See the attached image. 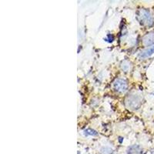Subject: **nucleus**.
Listing matches in <instances>:
<instances>
[{
	"label": "nucleus",
	"instance_id": "423d86ee",
	"mask_svg": "<svg viewBox=\"0 0 154 154\" xmlns=\"http://www.w3.org/2000/svg\"><path fill=\"white\" fill-rule=\"evenodd\" d=\"M85 134L86 135H90V136H96L97 135V133H96L95 130H92L91 129H89V130H85Z\"/></svg>",
	"mask_w": 154,
	"mask_h": 154
},
{
	"label": "nucleus",
	"instance_id": "7ed1b4c3",
	"mask_svg": "<svg viewBox=\"0 0 154 154\" xmlns=\"http://www.w3.org/2000/svg\"><path fill=\"white\" fill-rule=\"evenodd\" d=\"M143 44L145 46H150L154 43V32H149L143 37Z\"/></svg>",
	"mask_w": 154,
	"mask_h": 154
},
{
	"label": "nucleus",
	"instance_id": "f03ea898",
	"mask_svg": "<svg viewBox=\"0 0 154 154\" xmlns=\"http://www.w3.org/2000/svg\"><path fill=\"white\" fill-rule=\"evenodd\" d=\"M128 88V83L125 79H117L114 82V89L118 92H126Z\"/></svg>",
	"mask_w": 154,
	"mask_h": 154
},
{
	"label": "nucleus",
	"instance_id": "6e6552de",
	"mask_svg": "<svg viewBox=\"0 0 154 154\" xmlns=\"http://www.w3.org/2000/svg\"><path fill=\"white\" fill-rule=\"evenodd\" d=\"M152 154H154V151H153V153H152Z\"/></svg>",
	"mask_w": 154,
	"mask_h": 154
},
{
	"label": "nucleus",
	"instance_id": "0eeeda50",
	"mask_svg": "<svg viewBox=\"0 0 154 154\" xmlns=\"http://www.w3.org/2000/svg\"><path fill=\"white\" fill-rule=\"evenodd\" d=\"M108 37L109 38V43L113 41V36H112V35H108Z\"/></svg>",
	"mask_w": 154,
	"mask_h": 154
},
{
	"label": "nucleus",
	"instance_id": "f257e3e1",
	"mask_svg": "<svg viewBox=\"0 0 154 154\" xmlns=\"http://www.w3.org/2000/svg\"><path fill=\"white\" fill-rule=\"evenodd\" d=\"M137 19L144 26L151 27L154 23V19L150 12L146 9H140L137 12Z\"/></svg>",
	"mask_w": 154,
	"mask_h": 154
},
{
	"label": "nucleus",
	"instance_id": "20e7f679",
	"mask_svg": "<svg viewBox=\"0 0 154 154\" xmlns=\"http://www.w3.org/2000/svg\"><path fill=\"white\" fill-rule=\"evenodd\" d=\"M143 150H142V148H141L138 145H134V146H132L130 148L128 149L127 153L128 154H142Z\"/></svg>",
	"mask_w": 154,
	"mask_h": 154
},
{
	"label": "nucleus",
	"instance_id": "39448f33",
	"mask_svg": "<svg viewBox=\"0 0 154 154\" xmlns=\"http://www.w3.org/2000/svg\"><path fill=\"white\" fill-rule=\"evenodd\" d=\"M153 53H154V45H153V46L149 47L148 49H145L144 51H143V52L140 53V55H139V57L143 59L147 58V57L150 56L151 55L153 54Z\"/></svg>",
	"mask_w": 154,
	"mask_h": 154
}]
</instances>
